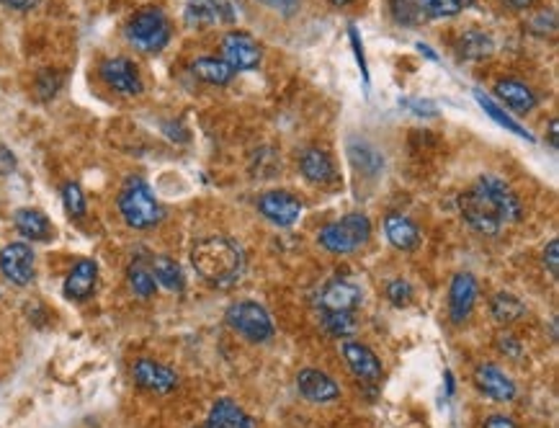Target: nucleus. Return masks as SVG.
Wrapping results in <instances>:
<instances>
[{"label":"nucleus","mask_w":559,"mask_h":428,"mask_svg":"<svg viewBox=\"0 0 559 428\" xmlns=\"http://www.w3.org/2000/svg\"><path fill=\"white\" fill-rule=\"evenodd\" d=\"M403 106H407V109H412V114H418V117H433L436 114V106L431 101H418V99H405L403 101Z\"/></svg>","instance_id":"obj_36"},{"label":"nucleus","mask_w":559,"mask_h":428,"mask_svg":"<svg viewBox=\"0 0 559 428\" xmlns=\"http://www.w3.org/2000/svg\"><path fill=\"white\" fill-rule=\"evenodd\" d=\"M258 209L269 223L279 227H291L302 217V202L289 191H269L258 199Z\"/></svg>","instance_id":"obj_9"},{"label":"nucleus","mask_w":559,"mask_h":428,"mask_svg":"<svg viewBox=\"0 0 559 428\" xmlns=\"http://www.w3.org/2000/svg\"><path fill=\"white\" fill-rule=\"evenodd\" d=\"M204 428H255L253 418L232 400H217Z\"/></svg>","instance_id":"obj_19"},{"label":"nucleus","mask_w":559,"mask_h":428,"mask_svg":"<svg viewBox=\"0 0 559 428\" xmlns=\"http://www.w3.org/2000/svg\"><path fill=\"white\" fill-rule=\"evenodd\" d=\"M477 302V281L472 274H457L449 290V315L454 323H464Z\"/></svg>","instance_id":"obj_12"},{"label":"nucleus","mask_w":559,"mask_h":428,"mask_svg":"<svg viewBox=\"0 0 559 428\" xmlns=\"http://www.w3.org/2000/svg\"><path fill=\"white\" fill-rule=\"evenodd\" d=\"M372 235V223L366 214L351 212L338 223H330L317 233V240L325 251L330 253H354Z\"/></svg>","instance_id":"obj_4"},{"label":"nucleus","mask_w":559,"mask_h":428,"mask_svg":"<svg viewBox=\"0 0 559 428\" xmlns=\"http://www.w3.org/2000/svg\"><path fill=\"white\" fill-rule=\"evenodd\" d=\"M153 276L157 284H163L168 291H184V271H181V266L173 261V258L168 256H157L153 261Z\"/></svg>","instance_id":"obj_25"},{"label":"nucleus","mask_w":559,"mask_h":428,"mask_svg":"<svg viewBox=\"0 0 559 428\" xmlns=\"http://www.w3.org/2000/svg\"><path fill=\"white\" fill-rule=\"evenodd\" d=\"M62 202H65V209L70 212V217H83L85 214V194L78 184H65Z\"/></svg>","instance_id":"obj_33"},{"label":"nucleus","mask_w":559,"mask_h":428,"mask_svg":"<svg viewBox=\"0 0 559 428\" xmlns=\"http://www.w3.org/2000/svg\"><path fill=\"white\" fill-rule=\"evenodd\" d=\"M322 323H325V330L338 336V338H348L356 333V318L354 312H322Z\"/></svg>","instance_id":"obj_29"},{"label":"nucleus","mask_w":559,"mask_h":428,"mask_svg":"<svg viewBox=\"0 0 559 428\" xmlns=\"http://www.w3.org/2000/svg\"><path fill=\"white\" fill-rule=\"evenodd\" d=\"M119 212L124 217V223L135 230H147L163 220V206L155 199L153 189L142 181V178H132L119 196Z\"/></svg>","instance_id":"obj_3"},{"label":"nucleus","mask_w":559,"mask_h":428,"mask_svg":"<svg viewBox=\"0 0 559 428\" xmlns=\"http://www.w3.org/2000/svg\"><path fill=\"white\" fill-rule=\"evenodd\" d=\"M490 312L497 323H516V320L526 312V305L518 300V297L508 294V291H500V294L492 297Z\"/></svg>","instance_id":"obj_26"},{"label":"nucleus","mask_w":559,"mask_h":428,"mask_svg":"<svg viewBox=\"0 0 559 428\" xmlns=\"http://www.w3.org/2000/svg\"><path fill=\"white\" fill-rule=\"evenodd\" d=\"M227 326L251 343H266L273 338L271 315L258 302H235L227 308Z\"/></svg>","instance_id":"obj_6"},{"label":"nucleus","mask_w":559,"mask_h":428,"mask_svg":"<svg viewBox=\"0 0 559 428\" xmlns=\"http://www.w3.org/2000/svg\"><path fill=\"white\" fill-rule=\"evenodd\" d=\"M222 60L235 70H253L261 62V47L253 36L245 32H230L222 39Z\"/></svg>","instance_id":"obj_8"},{"label":"nucleus","mask_w":559,"mask_h":428,"mask_svg":"<svg viewBox=\"0 0 559 428\" xmlns=\"http://www.w3.org/2000/svg\"><path fill=\"white\" fill-rule=\"evenodd\" d=\"M492 52V39L482 32H467L461 36V54L467 60H479V57H488Z\"/></svg>","instance_id":"obj_30"},{"label":"nucleus","mask_w":559,"mask_h":428,"mask_svg":"<svg viewBox=\"0 0 559 428\" xmlns=\"http://www.w3.org/2000/svg\"><path fill=\"white\" fill-rule=\"evenodd\" d=\"M129 284H132L135 294L145 297V300L153 297L155 287H157L153 271H150L147 266H142V263H132V266H129Z\"/></svg>","instance_id":"obj_31"},{"label":"nucleus","mask_w":559,"mask_h":428,"mask_svg":"<svg viewBox=\"0 0 559 428\" xmlns=\"http://www.w3.org/2000/svg\"><path fill=\"white\" fill-rule=\"evenodd\" d=\"M475 382L482 393L488 395V397H492V400H497V403H510V400L516 397V385H513V379H510L503 369H497L495 364H482V366H477Z\"/></svg>","instance_id":"obj_14"},{"label":"nucleus","mask_w":559,"mask_h":428,"mask_svg":"<svg viewBox=\"0 0 559 428\" xmlns=\"http://www.w3.org/2000/svg\"><path fill=\"white\" fill-rule=\"evenodd\" d=\"M506 3H508L513 11H524V8H531L536 0H506Z\"/></svg>","instance_id":"obj_40"},{"label":"nucleus","mask_w":559,"mask_h":428,"mask_svg":"<svg viewBox=\"0 0 559 428\" xmlns=\"http://www.w3.org/2000/svg\"><path fill=\"white\" fill-rule=\"evenodd\" d=\"M132 375H135L139 387H145V390H150V393L157 395L170 393V390H175V385H178V375H175L173 369H168V366H163V364H157V361L153 359L137 361Z\"/></svg>","instance_id":"obj_11"},{"label":"nucleus","mask_w":559,"mask_h":428,"mask_svg":"<svg viewBox=\"0 0 559 428\" xmlns=\"http://www.w3.org/2000/svg\"><path fill=\"white\" fill-rule=\"evenodd\" d=\"M475 0H423L425 14L436 18H449L461 14L464 8H469Z\"/></svg>","instance_id":"obj_32"},{"label":"nucleus","mask_w":559,"mask_h":428,"mask_svg":"<svg viewBox=\"0 0 559 428\" xmlns=\"http://www.w3.org/2000/svg\"><path fill=\"white\" fill-rule=\"evenodd\" d=\"M230 5L220 0H191L186 8V21L191 26H204V24H217V21H230Z\"/></svg>","instance_id":"obj_22"},{"label":"nucleus","mask_w":559,"mask_h":428,"mask_svg":"<svg viewBox=\"0 0 559 428\" xmlns=\"http://www.w3.org/2000/svg\"><path fill=\"white\" fill-rule=\"evenodd\" d=\"M482 428H518V423H516L513 418H508V415H490V418L482 423Z\"/></svg>","instance_id":"obj_38"},{"label":"nucleus","mask_w":559,"mask_h":428,"mask_svg":"<svg viewBox=\"0 0 559 428\" xmlns=\"http://www.w3.org/2000/svg\"><path fill=\"white\" fill-rule=\"evenodd\" d=\"M5 8H14V11H32L39 0H0Z\"/></svg>","instance_id":"obj_39"},{"label":"nucleus","mask_w":559,"mask_h":428,"mask_svg":"<svg viewBox=\"0 0 559 428\" xmlns=\"http://www.w3.org/2000/svg\"><path fill=\"white\" fill-rule=\"evenodd\" d=\"M96 281H99V266L90 258H83L72 266L62 291L68 300H88L96 290Z\"/></svg>","instance_id":"obj_17"},{"label":"nucleus","mask_w":559,"mask_h":428,"mask_svg":"<svg viewBox=\"0 0 559 428\" xmlns=\"http://www.w3.org/2000/svg\"><path fill=\"white\" fill-rule=\"evenodd\" d=\"M299 168H302V176H305L309 184H317V186H327L338 178V171H336V163L333 157L320 150V147H309L299 157Z\"/></svg>","instance_id":"obj_16"},{"label":"nucleus","mask_w":559,"mask_h":428,"mask_svg":"<svg viewBox=\"0 0 559 428\" xmlns=\"http://www.w3.org/2000/svg\"><path fill=\"white\" fill-rule=\"evenodd\" d=\"M475 99H477V103H479V106L485 109V114H488V117H490L492 121H497V124H500L503 129H508V132H513V135H518V138L528 139V142L534 139V135H531V132H526L524 127H521L518 121L513 119V117H508V114H506V111H503V109H500L497 103L492 101V99H488V96H482L479 90H475Z\"/></svg>","instance_id":"obj_27"},{"label":"nucleus","mask_w":559,"mask_h":428,"mask_svg":"<svg viewBox=\"0 0 559 428\" xmlns=\"http://www.w3.org/2000/svg\"><path fill=\"white\" fill-rule=\"evenodd\" d=\"M559 240H549V245H546V251H544V263L549 266V274L557 276L559 274Z\"/></svg>","instance_id":"obj_35"},{"label":"nucleus","mask_w":559,"mask_h":428,"mask_svg":"<svg viewBox=\"0 0 559 428\" xmlns=\"http://www.w3.org/2000/svg\"><path fill=\"white\" fill-rule=\"evenodd\" d=\"M497 348H500L503 354H510V357H521V346H518V341H516L510 333H503V336L497 338Z\"/></svg>","instance_id":"obj_37"},{"label":"nucleus","mask_w":559,"mask_h":428,"mask_svg":"<svg viewBox=\"0 0 559 428\" xmlns=\"http://www.w3.org/2000/svg\"><path fill=\"white\" fill-rule=\"evenodd\" d=\"M343 357L348 361L351 372L364 382H379L382 379V361L376 359L369 346L358 341H346L343 343Z\"/></svg>","instance_id":"obj_13"},{"label":"nucleus","mask_w":559,"mask_h":428,"mask_svg":"<svg viewBox=\"0 0 559 428\" xmlns=\"http://www.w3.org/2000/svg\"><path fill=\"white\" fill-rule=\"evenodd\" d=\"M333 5H348V3H354V0H330Z\"/></svg>","instance_id":"obj_42"},{"label":"nucleus","mask_w":559,"mask_h":428,"mask_svg":"<svg viewBox=\"0 0 559 428\" xmlns=\"http://www.w3.org/2000/svg\"><path fill=\"white\" fill-rule=\"evenodd\" d=\"M191 70L199 81L209 83V86H227L235 75V70L230 68L224 60H217V57H199L191 65Z\"/></svg>","instance_id":"obj_24"},{"label":"nucleus","mask_w":559,"mask_h":428,"mask_svg":"<svg viewBox=\"0 0 559 428\" xmlns=\"http://www.w3.org/2000/svg\"><path fill=\"white\" fill-rule=\"evenodd\" d=\"M387 297L394 305H407L410 297H412V287L407 281H403V279H397V281H392L390 287H387Z\"/></svg>","instance_id":"obj_34"},{"label":"nucleus","mask_w":559,"mask_h":428,"mask_svg":"<svg viewBox=\"0 0 559 428\" xmlns=\"http://www.w3.org/2000/svg\"><path fill=\"white\" fill-rule=\"evenodd\" d=\"M495 93H497V99L506 103V106L516 109V111H521V114L531 111V109L539 103L536 93H534L531 88L526 86V83H521V81H513V78L500 81V83L495 86Z\"/></svg>","instance_id":"obj_21"},{"label":"nucleus","mask_w":559,"mask_h":428,"mask_svg":"<svg viewBox=\"0 0 559 428\" xmlns=\"http://www.w3.org/2000/svg\"><path fill=\"white\" fill-rule=\"evenodd\" d=\"M320 305L327 312H354L361 305V290L351 281H333L322 290Z\"/></svg>","instance_id":"obj_18"},{"label":"nucleus","mask_w":559,"mask_h":428,"mask_svg":"<svg viewBox=\"0 0 559 428\" xmlns=\"http://www.w3.org/2000/svg\"><path fill=\"white\" fill-rule=\"evenodd\" d=\"M390 11L394 21L403 26H418L428 16L423 0H390Z\"/></svg>","instance_id":"obj_28"},{"label":"nucleus","mask_w":559,"mask_h":428,"mask_svg":"<svg viewBox=\"0 0 559 428\" xmlns=\"http://www.w3.org/2000/svg\"><path fill=\"white\" fill-rule=\"evenodd\" d=\"M459 209L467 224L479 235H497L503 227L521 220V202L497 176H482L475 186L459 196Z\"/></svg>","instance_id":"obj_1"},{"label":"nucleus","mask_w":559,"mask_h":428,"mask_svg":"<svg viewBox=\"0 0 559 428\" xmlns=\"http://www.w3.org/2000/svg\"><path fill=\"white\" fill-rule=\"evenodd\" d=\"M384 233H387V240H390L392 245L400 248V251H412V248H418V243H421L418 224L412 223L410 217H405V214H387Z\"/></svg>","instance_id":"obj_20"},{"label":"nucleus","mask_w":559,"mask_h":428,"mask_svg":"<svg viewBox=\"0 0 559 428\" xmlns=\"http://www.w3.org/2000/svg\"><path fill=\"white\" fill-rule=\"evenodd\" d=\"M0 271L3 276L16 284L26 287L34 279V251L26 243H11L0 251Z\"/></svg>","instance_id":"obj_7"},{"label":"nucleus","mask_w":559,"mask_h":428,"mask_svg":"<svg viewBox=\"0 0 559 428\" xmlns=\"http://www.w3.org/2000/svg\"><path fill=\"white\" fill-rule=\"evenodd\" d=\"M191 263L204 281L222 287V290L238 284L240 276L245 271V256L238 248V243L222 238V235L199 240L191 251Z\"/></svg>","instance_id":"obj_2"},{"label":"nucleus","mask_w":559,"mask_h":428,"mask_svg":"<svg viewBox=\"0 0 559 428\" xmlns=\"http://www.w3.org/2000/svg\"><path fill=\"white\" fill-rule=\"evenodd\" d=\"M127 39L139 52H160L170 42V21L157 8H142L129 18Z\"/></svg>","instance_id":"obj_5"},{"label":"nucleus","mask_w":559,"mask_h":428,"mask_svg":"<svg viewBox=\"0 0 559 428\" xmlns=\"http://www.w3.org/2000/svg\"><path fill=\"white\" fill-rule=\"evenodd\" d=\"M16 230L29 240H50L52 238V223L39 212V209H18L16 217Z\"/></svg>","instance_id":"obj_23"},{"label":"nucleus","mask_w":559,"mask_h":428,"mask_svg":"<svg viewBox=\"0 0 559 428\" xmlns=\"http://www.w3.org/2000/svg\"><path fill=\"white\" fill-rule=\"evenodd\" d=\"M101 78L106 81V86L114 88L121 96H139V93L145 90L135 62L127 60V57H111V60H106L101 65Z\"/></svg>","instance_id":"obj_10"},{"label":"nucleus","mask_w":559,"mask_h":428,"mask_svg":"<svg viewBox=\"0 0 559 428\" xmlns=\"http://www.w3.org/2000/svg\"><path fill=\"white\" fill-rule=\"evenodd\" d=\"M297 387L309 403H333L340 395L336 379H330L320 369H302L299 377H297Z\"/></svg>","instance_id":"obj_15"},{"label":"nucleus","mask_w":559,"mask_h":428,"mask_svg":"<svg viewBox=\"0 0 559 428\" xmlns=\"http://www.w3.org/2000/svg\"><path fill=\"white\" fill-rule=\"evenodd\" d=\"M552 147H557V121H552Z\"/></svg>","instance_id":"obj_41"}]
</instances>
